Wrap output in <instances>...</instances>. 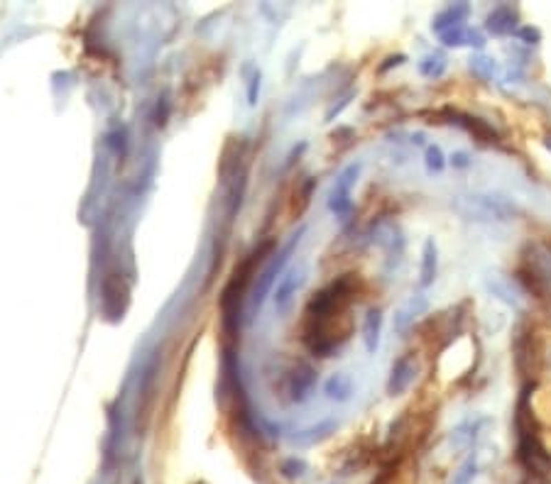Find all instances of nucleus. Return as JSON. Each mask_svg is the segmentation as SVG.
I'll return each mask as SVG.
<instances>
[{
	"mask_svg": "<svg viewBox=\"0 0 551 484\" xmlns=\"http://www.w3.org/2000/svg\"><path fill=\"white\" fill-rule=\"evenodd\" d=\"M446 157L444 152H441L439 145H429L427 147V154H424V167H427L429 174H441L446 169Z\"/></svg>",
	"mask_w": 551,
	"mask_h": 484,
	"instance_id": "nucleus-21",
	"label": "nucleus"
},
{
	"mask_svg": "<svg viewBox=\"0 0 551 484\" xmlns=\"http://www.w3.org/2000/svg\"><path fill=\"white\" fill-rule=\"evenodd\" d=\"M260 89V76L253 78V86H250V103H255V93H258Z\"/></svg>",
	"mask_w": 551,
	"mask_h": 484,
	"instance_id": "nucleus-27",
	"label": "nucleus"
},
{
	"mask_svg": "<svg viewBox=\"0 0 551 484\" xmlns=\"http://www.w3.org/2000/svg\"><path fill=\"white\" fill-rule=\"evenodd\" d=\"M544 145H546V150L551 152V135H546V139H544Z\"/></svg>",
	"mask_w": 551,
	"mask_h": 484,
	"instance_id": "nucleus-29",
	"label": "nucleus"
},
{
	"mask_svg": "<svg viewBox=\"0 0 551 484\" xmlns=\"http://www.w3.org/2000/svg\"><path fill=\"white\" fill-rule=\"evenodd\" d=\"M515 281L527 294L541 301H551V245L549 242H527L519 252V264L515 269Z\"/></svg>",
	"mask_w": 551,
	"mask_h": 484,
	"instance_id": "nucleus-4",
	"label": "nucleus"
},
{
	"mask_svg": "<svg viewBox=\"0 0 551 484\" xmlns=\"http://www.w3.org/2000/svg\"><path fill=\"white\" fill-rule=\"evenodd\" d=\"M468 17H471V5H468V3H451V5H446L439 15L434 17L431 30L441 34V32H446V30L463 25Z\"/></svg>",
	"mask_w": 551,
	"mask_h": 484,
	"instance_id": "nucleus-12",
	"label": "nucleus"
},
{
	"mask_svg": "<svg viewBox=\"0 0 551 484\" xmlns=\"http://www.w3.org/2000/svg\"><path fill=\"white\" fill-rule=\"evenodd\" d=\"M427 311H429V299H427V296H424V294L412 296L405 306L397 311V316H394V330H397L400 335H407L412 325H414L416 318L424 316Z\"/></svg>",
	"mask_w": 551,
	"mask_h": 484,
	"instance_id": "nucleus-11",
	"label": "nucleus"
},
{
	"mask_svg": "<svg viewBox=\"0 0 551 484\" xmlns=\"http://www.w3.org/2000/svg\"><path fill=\"white\" fill-rule=\"evenodd\" d=\"M453 208L463 220L473 223H510L519 216V206L510 196L497 191H483V194H461L451 200Z\"/></svg>",
	"mask_w": 551,
	"mask_h": 484,
	"instance_id": "nucleus-3",
	"label": "nucleus"
},
{
	"mask_svg": "<svg viewBox=\"0 0 551 484\" xmlns=\"http://www.w3.org/2000/svg\"><path fill=\"white\" fill-rule=\"evenodd\" d=\"M468 67H471V71L475 73V76L483 78V81H493L497 73L495 59H490V56H485V54H473L471 59H468Z\"/></svg>",
	"mask_w": 551,
	"mask_h": 484,
	"instance_id": "nucleus-20",
	"label": "nucleus"
},
{
	"mask_svg": "<svg viewBox=\"0 0 551 484\" xmlns=\"http://www.w3.org/2000/svg\"><path fill=\"white\" fill-rule=\"evenodd\" d=\"M316 382V372L309 367V365H302V367L294 369L292 374V396L297 401H304L306 396H309L311 387H314Z\"/></svg>",
	"mask_w": 551,
	"mask_h": 484,
	"instance_id": "nucleus-17",
	"label": "nucleus"
},
{
	"mask_svg": "<svg viewBox=\"0 0 551 484\" xmlns=\"http://www.w3.org/2000/svg\"><path fill=\"white\" fill-rule=\"evenodd\" d=\"M416 377V360L412 355H405L392 365V372L387 379V394L390 396H400L409 389V384Z\"/></svg>",
	"mask_w": 551,
	"mask_h": 484,
	"instance_id": "nucleus-8",
	"label": "nucleus"
},
{
	"mask_svg": "<svg viewBox=\"0 0 551 484\" xmlns=\"http://www.w3.org/2000/svg\"><path fill=\"white\" fill-rule=\"evenodd\" d=\"M485 284H488V289L493 291V296H497L500 301H505L507 306H517V303H519L517 296L512 294L510 281H502V279H488Z\"/></svg>",
	"mask_w": 551,
	"mask_h": 484,
	"instance_id": "nucleus-22",
	"label": "nucleus"
},
{
	"mask_svg": "<svg viewBox=\"0 0 551 484\" xmlns=\"http://www.w3.org/2000/svg\"><path fill=\"white\" fill-rule=\"evenodd\" d=\"M441 45L449 47V49H458V47H475V49H483L488 42H485V34L475 27H468V25H458V27H451L446 32L439 34Z\"/></svg>",
	"mask_w": 551,
	"mask_h": 484,
	"instance_id": "nucleus-9",
	"label": "nucleus"
},
{
	"mask_svg": "<svg viewBox=\"0 0 551 484\" xmlns=\"http://www.w3.org/2000/svg\"><path fill=\"white\" fill-rule=\"evenodd\" d=\"M488 423H490V418H475V421L461 423V426L453 430V435H451V443H453V448H471L473 443L478 440L483 426H488Z\"/></svg>",
	"mask_w": 551,
	"mask_h": 484,
	"instance_id": "nucleus-16",
	"label": "nucleus"
},
{
	"mask_svg": "<svg viewBox=\"0 0 551 484\" xmlns=\"http://www.w3.org/2000/svg\"><path fill=\"white\" fill-rule=\"evenodd\" d=\"M324 391L331 401H348L353 394V382H350L348 374L338 372L333 377H328V382L324 384Z\"/></svg>",
	"mask_w": 551,
	"mask_h": 484,
	"instance_id": "nucleus-18",
	"label": "nucleus"
},
{
	"mask_svg": "<svg viewBox=\"0 0 551 484\" xmlns=\"http://www.w3.org/2000/svg\"><path fill=\"white\" fill-rule=\"evenodd\" d=\"M446 69H449V59L441 51H431V54H427L419 62V73L427 78H441L446 73Z\"/></svg>",
	"mask_w": 551,
	"mask_h": 484,
	"instance_id": "nucleus-19",
	"label": "nucleus"
},
{
	"mask_svg": "<svg viewBox=\"0 0 551 484\" xmlns=\"http://www.w3.org/2000/svg\"><path fill=\"white\" fill-rule=\"evenodd\" d=\"M402 62H405V56H402V54H397V56H390V59H387V64H383V71H387L390 67H400Z\"/></svg>",
	"mask_w": 551,
	"mask_h": 484,
	"instance_id": "nucleus-26",
	"label": "nucleus"
},
{
	"mask_svg": "<svg viewBox=\"0 0 551 484\" xmlns=\"http://www.w3.org/2000/svg\"><path fill=\"white\" fill-rule=\"evenodd\" d=\"M358 174H360V161L348 164L344 172L338 174L331 196H328V208H331L336 216H348L350 208H353V203H350V189L355 186V178H358Z\"/></svg>",
	"mask_w": 551,
	"mask_h": 484,
	"instance_id": "nucleus-5",
	"label": "nucleus"
},
{
	"mask_svg": "<svg viewBox=\"0 0 551 484\" xmlns=\"http://www.w3.org/2000/svg\"><path fill=\"white\" fill-rule=\"evenodd\" d=\"M436 272H439V247H436L434 238H429L427 242H424L422 269H419V284H422V289H427V286L434 284Z\"/></svg>",
	"mask_w": 551,
	"mask_h": 484,
	"instance_id": "nucleus-13",
	"label": "nucleus"
},
{
	"mask_svg": "<svg viewBox=\"0 0 551 484\" xmlns=\"http://www.w3.org/2000/svg\"><path fill=\"white\" fill-rule=\"evenodd\" d=\"M478 474V455H468L458 472L453 474V484H471Z\"/></svg>",
	"mask_w": 551,
	"mask_h": 484,
	"instance_id": "nucleus-23",
	"label": "nucleus"
},
{
	"mask_svg": "<svg viewBox=\"0 0 551 484\" xmlns=\"http://www.w3.org/2000/svg\"><path fill=\"white\" fill-rule=\"evenodd\" d=\"M380 330H383V313L380 308H370L363 318V340H366V350L375 355L380 345Z\"/></svg>",
	"mask_w": 551,
	"mask_h": 484,
	"instance_id": "nucleus-15",
	"label": "nucleus"
},
{
	"mask_svg": "<svg viewBox=\"0 0 551 484\" xmlns=\"http://www.w3.org/2000/svg\"><path fill=\"white\" fill-rule=\"evenodd\" d=\"M519 30V12L510 3L495 5L485 15V32L493 37H510Z\"/></svg>",
	"mask_w": 551,
	"mask_h": 484,
	"instance_id": "nucleus-6",
	"label": "nucleus"
},
{
	"mask_svg": "<svg viewBox=\"0 0 551 484\" xmlns=\"http://www.w3.org/2000/svg\"><path fill=\"white\" fill-rule=\"evenodd\" d=\"M297 242H299V235H297V238H292V242H289V245L284 247V250H282L280 255H277L275 260H272L270 264H267V267H265V272H262V274H260V284L255 286V296H253L255 306H260V303H262L265 294L270 291V286H272V281H275V279H277V274H280V272H282V267L287 264L289 255H292V250H294V247H297Z\"/></svg>",
	"mask_w": 551,
	"mask_h": 484,
	"instance_id": "nucleus-7",
	"label": "nucleus"
},
{
	"mask_svg": "<svg viewBox=\"0 0 551 484\" xmlns=\"http://www.w3.org/2000/svg\"><path fill=\"white\" fill-rule=\"evenodd\" d=\"M412 142H414V145H424V135H422V132H416L414 137H412Z\"/></svg>",
	"mask_w": 551,
	"mask_h": 484,
	"instance_id": "nucleus-28",
	"label": "nucleus"
},
{
	"mask_svg": "<svg viewBox=\"0 0 551 484\" xmlns=\"http://www.w3.org/2000/svg\"><path fill=\"white\" fill-rule=\"evenodd\" d=\"M350 301H353V274L341 277L309 301L306 306L309 325H306L304 340L314 355L328 357L348 340L353 330L348 318Z\"/></svg>",
	"mask_w": 551,
	"mask_h": 484,
	"instance_id": "nucleus-1",
	"label": "nucleus"
},
{
	"mask_svg": "<svg viewBox=\"0 0 551 484\" xmlns=\"http://www.w3.org/2000/svg\"><path fill=\"white\" fill-rule=\"evenodd\" d=\"M515 34H517L519 42H524V45H529V47H537L541 42V30L535 27V25H522Z\"/></svg>",
	"mask_w": 551,
	"mask_h": 484,
	"instance_id": "nucleus-24",
	"label": "nucleus"
},
{
	"mask_svg": "<svg viewBox=\"0 0 551 484\" xmlns=\"http://www.w3.org/2000/svg\"><path fill=\"white\" fill-rule=\"evenodd\" d=\"M449 164L453 169H468V167H471V154H468V152H453V154H451V159H449Z\"/></svg>",
	"mask_w": 551,
	"mask_h": 484,
	"instance_id": "nucleus-25",
	"label": "nucleus"
},
{
	"mask_svg": "<svg viewBox=\"0 0 551 484\" xmlns=\"http://www.w3.org/2000/svg\"><path fill=\"white\" fill-rule=\"evenodd\" d=\"M515 365H517V369L522 374H527V377H532V372H539V347L535 345V333L529 330V333H524L522 338H517V345H515Z\"/></svg>",
	"mask_w": 551,
	"mask_h": 484,
	"instance_id": "nucleus-10",
	"label": "nucleus"
},
{
	"mask_svg": "<svg viewBox=\"0 0 551 484\" xmlns=\"http://www.w3.org/2000/svg\"><path fill=\"white\" fill-rule=\"evenodd\" d=\"M304 284V272H289L287 277L282 279L280 284H277V291H275V306L280 308V311H284V308L292 303L294 294L299 291V286Z\"/></svg>",
	"mask_w": 551,
	"mask_h": 484,
	"instance_id": "nucleus-14",
	"label": "nucleus"
},
{
	"mask_svg": "<svg viewBox=\"0 0 551 484\" xmlns=\"http://www.w3.org/2000/svg\"><path fill=\"white\" fill-rule=\"evenodd\" d=\"M535 391V384H527L522 389V396L515 408V430H517V460L522 462L529 472L544 474L551 468V457L546 448L541 446L539 428H537L535 411L529 404V396Z\"/></svg>",
	"mask_w": 551,
	"mask_h": 484,
	"instance_id": "nucleus-2",
	"label": "nucleus"
}]
</instances>
